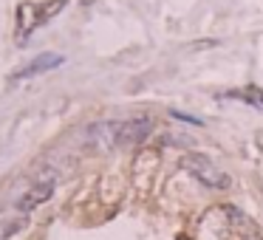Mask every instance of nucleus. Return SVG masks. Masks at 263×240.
I'll return each mask as SVG.
<instances>
[{
    "instance_id": "6",
    "label": "nucleus",
    "mask_w": 263,
    "mask_h": 240,
    "mask_svg": "<svg viewBox=\"0 0 263 240\" xmlns=\"http://www.w3.org/2000/svg\"><path fill=\"white\" fill-rule=\"evenodd\" d=\"M227 99H244V102H249V105H257L263 108V88L257 85H246V88H238V91H229Z\"/></svg>"
},
{
    "instance_id": "1",
    "label": "nucleus",
    "mask_w": 263,
    "mask_h": 240,
    "mask_svg": "<svg viewBox=\"0 0 263 240\" xmlns=\"http://www.w3.org/2000/svg\"><path fill=\"white\" fill-rule=\"evenodd\" d=\"M181 167L187 170V173H193L204 186H209V190H229V186H232V178H229L224 170H218V167L212 164V158L204 155V153H196V150L184 153Z\"/></svg>"
},
{
    "instance_id": "2",
    "label": "nucleus",
    "mask_w": 263,
    "mask_h": 240,
    "mask_svg": "<svg viewBox=\"0 0 263 240\" xmlns=\"http://www.w3.org/2000/svg\"><path fill=\"white\" fill-rule=\"evenodd\" d=\"M68 0H51L45 3V9H40L37 3H20L17 6V29H20V37L31 34L40 23H45L49 17H54L62 6H65Z\"/></svg>"
},
{
    "instance_id": "5",
    "label": "nucleus",
    "mask_w": 263,
    "mask_h": 240,
    "mask_svg": "<svg viewBox=\"0 0 263 240\" xmlns=\"http://www.w3.org/2000/svg\"><path fill=\"white\" fill-rule=\"evenodd\" d=\"M51 192H54V184H49V181H45V184H37V186H31V190L23 195V201H20V209H23V212L34 209L37 203H43L45 198L51 195Z\"/></svg>"
},
{
    "instance_id": "7",
    "label": "nucleus",
    "mask_w": 263,
    "mask_h": 240,
    "mask_svg": "<svg viewBox=\"0 0 263 240\" xmlns=\"http://www.w3.org/2000/svg\"><path fill=\"white\" fill-rule=\"evenodd\" d=\"M173 119H178V122H187V124H196V127H204V119L193 116V113H181V111H170Z\"/></svg>"
},
{
    "instance_id": "3",
    "label": "nucleus",
    "mask_w": 263,
    "mask_h": 240,
    "mask_svg": "<svg viewBox=\"0 0 263 240\" xmlns=\"http://www.w3.org/2000/svg\"><path fill=\"white\" fill-rule=\"evenodd\" d=\"M153 133V119L150 116H136L113 124V142L116 144H141L147 136Z\"/></svg>"
},
{
    "instance_id": "4",
    "label": "nucleus",
    "mask_w": 263,
    "mask_h": 240,
    "mask_svg": "<svg viewBox=\"0 0 263 240\" xmlns=\"http://www.w3.org/2000/svg\"><path fill=\"white\" fill-rule=\"evenodd\" d=\"M57 65H62L60 54H43V57H37V60H31L26 68H20L17 76H37V74H45V71H51Z\"/></svg>"
},
{
    "instance_id": "8",
    "label": "nucleus",
    "mask_w": 263,
    "mask_h": 240,
    "mask_svg": "<svg viewBox=\"0 0 263 240\" xmlns=\"http://www.w3.org/2000/svg\"><path fill=\"white\" fill-rule=\"evenodd\" d=\"M20 226H23L20 221H12V223H6V226H0V240H3V237H9V234H14Z\"/></svg>"
}]
</instances>
